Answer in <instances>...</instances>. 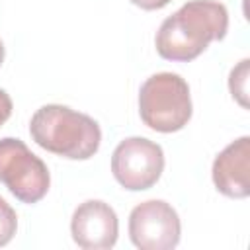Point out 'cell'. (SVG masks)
Segmentation results:
<instances>
[{"instance_id": "obj_8", "label": "cell", "mask_w": 250, "mask_h": 250, "mask_svg": "<svg viewBox=\"0 0 250 250\" xmlns=\"http://www.w3.org/2000/svg\"><path fill=\"white\" fill-rule=\"evenodd\" d=\"M215 188L232 199L250 193V137H240L227 145L213 162Z\"/></svg>"}, {"instance_id": "obj_2", "label": "cell", "mask_w": 250, "mask_h": 250, "mask_svg": "<svg viewBox=\"0 0 250 250\" xmlns=\"http://www.w3.org/2000/svg\"><path fill=\"white\" fill-rule=\"evenodd\" d=\"M29 135L47 152L70 160L92 158L102 143L96 119L61 104L39 107L29 121Z\"/></svg>"}, {"instance_id": "obj_7", "label": "cell", "mask_w": 250, "mask_h": 250, "mask_svg": "<svg viewBox=\"0 0 250 250\" xmlns=\"http://www.w3.org/2000/svg\"><path fill=\"white\" fill-rule=\"evenodd\" d=\"M70 232L72 240L84 250H107L117 242L119 221L105 201L88 199L74 209Z\"/></svg>"}, {"instance_id": "obj_11", "label": "cell", "mask_w": 250, "mask_h": 250, "mask_svg": "<svg viewBox=\"0 0 250 250\" xmlns=\"http://www.w3.org/2000/svg\"><path fill=\"white\" fill-rule=\"evenodd\" d=\"M10 115H12V98L8 96L6 90L0 88V127L8 121Z\"/></svg>"}, {"instance_id": "obj_9", "label": "cell", "mask_w": 250, "mask_h": 250, "mask_svg": "<svg viewBox=\"0 0 250 250\" xmlns=\"http://www.w3.org/2000/svg\"><path fill=\"white\" fill-rule=\"evenodd\" d=\"M246 84H248V59L240 61L238 66L230 70V78H229L230 94L242 107H248V88H246Z\"/></svg>"}, {"instance_id": "obj_5", "label": "cell", "mask_w": 250, "mask_h": 250, "mask_svg": "<svg viewBox=\"0 0 250 250\" xmlns=\"http://www.w3.org/2000/svg\"><path fill=\"white\" fill-rule=\"evenodd\" d=\"M164 170V150L145 137L123 139L111 154L113 178L129 191L152 188Z\"/></svg>"}, {"instance_id": "obj_12", "label": "cell", "mask_w": 250, "mask_h": 250, "mask_svg": "<svg viewBox=\"0 0 250 250\" xmlns=\"http://www.w3.org/2000/svg\"><path fill=\"white\" fill-rule=\"evenodd\" d=\"M135 6H139L141 10H160L166 4H170L172 0H131Z\"/></svg>"}, {"instance_id": "obj_10", "label": "cell", "mask_w": 250, "mask_h": 250, "mask_svg": "<svg viewBox=\"0 0 250 250\" xmlns=\"http://www.w3.org/2000/svg\"><path fill=\"white\" fill-rule=\"evenodd\" d=\"M16 229H18V215L12 209V205L4 197H0V246H6L14 238Z\"/></svg>"}, {"instance_id": "obj_1", "label": "cell", "mask_w": 250, "mask_h": 250, "mask_svg": "<svg viewBox=\"0 0 250 250\" xmlns=\"http://www.w3.org/2000/svg\"><path fill=\"white\" fill-rule=\"evenodd\" d=\"M229 29V12L215 0L186 2L168 16L156 33V51L166 61L188 62L197 59L211 41L223 39Z\"/></svg>"}, {"instance_id": "obj_3", "label": "cell", "mask_w": 250, "mask_h": 250, "mask_svg": "<svg viewBox=\"0 0 250 250\" xmlns=\"http://www.w3.org/2000/svg\"><path fill=\"white\" fill-rule=\"evenodd\" d=\"M139 113L146 127L158 133H174L191 119V96L188 82L174 72H158L146 78L139 90Z\"/></svg>"}, {"instance_id": "obj_6", "label": "cell", "mask_w": 250, "mask_h": 250, "mask_svg": "<svg viewBox=\"0 0 250 250\" xmlns=\"http://www.w3.org/2000/svg\"><path fill=\"white\" fill-rule=\"evenodd\" d=\"M180 234V217L162 199L143 201L129 215V238L141 250H172L178 246Z\"/></svg>"}, {"instance_id": "obj_13", "label": "cell", "mask_w": 250, "mask_h": 250, "mask_svg": "<svg viewBox=\"0 0 250 250\" xmlns=\"http://www.w3.org/2000/svg\"><path fill=\"white\" fill-rule=\"evenodd\" d=\"M4 62V43L0 41V64Z\"/></svg>"}, {"instance_id": "obj_4", "label": "cell", "mask_w": 250, "mask_h": 250, "mask_svg": "<svg viewBox=\"0 0 250 250\" xmlns=\"http://www.w3.org/2000/svg\"><path fill=\"white\" fill-rule=\"evenodd\" d=\"M0 182L21 203L41 201L51 186L47 164L20 139H0Z\"/></svg>"}]
</instances>
